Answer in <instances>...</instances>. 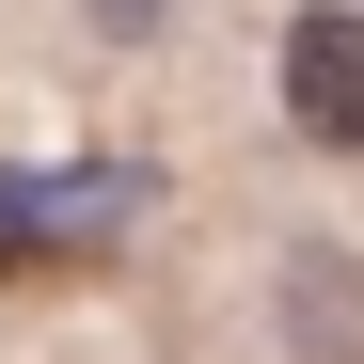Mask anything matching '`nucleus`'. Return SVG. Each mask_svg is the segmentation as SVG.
I'll return each instance as SVG.
<instances>
[{
  "mask_svg": "<svg viewBox=\"0 0 364 364\" xmlns=\"http://www.w3.org/2000/svg\"><path fill=\"white\" fill-rule=\"evenodd\" d=\"M285 127L301 143H333V159H364V16H285Z\"/></svg>",
  "mask_w": 364,
  "mask_h": 364,
  "instance_id": "nucleus-1",
  "label": "nucleus"
},
{
  "mask_svg": "<svg viewBox=\"0 0 364 364\" xmlns=\"http://www.w3.org/2000/svg\"><path fill=\"white\" fill-rule=\"evenodd\" d=\"M269 301H285V348H301V364H364V269H348V254H285Z\"/></svg>",
  "mask_w": 364,
  "mask_h": 364,
  "instance_id": "nucleus-2",
  "label": "nucleus"
},
{
  "mask_svg": "<svg viewBox=\"0 0 364 364\" xmlns=\"http://www.w3.org/2000/svg\"><path fill=\"white\" fill-rule=\"evenodd\" d=\"M159 16H174V0H95V32H111V48H143Z\"/></svg>",
  "mask_w": 364,
  "mask_h": 364,
  "instance_id": "nucleus-3",
  "label": "nucleus"
}]
</instances>
